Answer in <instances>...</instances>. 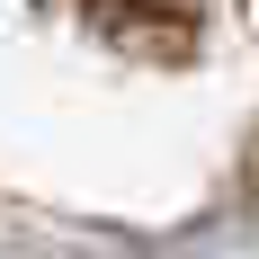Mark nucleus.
<instances>
[{"label": "nucleus", "mask_w": 259, "mask_h": 259, "mask_svg": "<svg viewBox=\"0 0 259 259\" xmlns=\"http://www.w3.org/2000/svg\"><path fill=\"white\" fill-rule=\"evenodd\" d=\"M80 18H90V36H107L134 63H188L214 0H80Z\"/></svg>", "instance_id": "f257e3e1"}]
</instances>
